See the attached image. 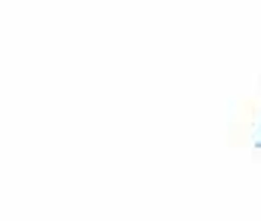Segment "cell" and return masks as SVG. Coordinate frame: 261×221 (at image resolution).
I'll use <instances>...</instances> for the list:
<instances>
[]
</instances>
